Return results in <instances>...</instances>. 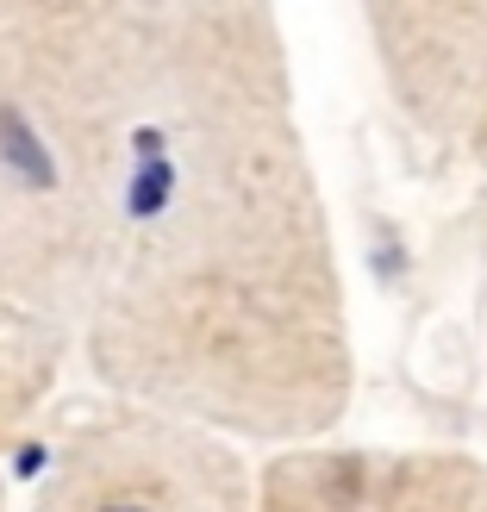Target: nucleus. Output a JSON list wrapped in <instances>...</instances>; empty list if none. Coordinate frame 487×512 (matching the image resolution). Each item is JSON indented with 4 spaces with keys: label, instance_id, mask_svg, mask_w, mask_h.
<instances>
[{
    "label": "nucleus",
    "instance_id": "1",
    "mask_svg": "<svg viewBox=\"0 0 487 512\" xmlns=\"http://www.w3.org/2000/svg\"><path fill=\"white\" fill-rule=\"evenodd\" d=\"M113 138V250L82 319L100 394L250 450L331 438L356 400L344 250L275 0H13Z\"/></svg>",
    "mask_w": 487,
    "mask_h": 512
},
{
    "label": "nucleus",
    "instance_id": "2",
    "mask_svg": "<svg viewBox=\"0 0 487 512\" xmlns=\"http://www.w3.org/2000/svg\"><path fill=\"white\" fill-rule=\"evenodd\" d=\"M113 250V138L88 82L0 0V294L50 325L82 319Z\"/></svg>",
    "mask_w": 487,
    "mask_h": 512
},
{
    "label": "nucleus",
    "instance_id": "3",
    "mask_svg": "<svg viewBox=\"0 0 487 512\" xmlns=\"http://www.w3.org/2000/svg\"><path fill=\"white\" fill-rule=\"evenodd\" d=\"M250 488V444L100 394L50 431L25 512H250Z\"/></svg>",
    "mask_w": 487,
    "mask_h": 512
},
{
    "label": "nucleus",
    "instance_id": "4",
    "mask_svg": "<svg viewBox=\"0 0 487 512\" xmlns=\"http://www.w3.org/2000/svg\"><path fill=\"white\" fill-rule=\"evenodd\" d=\"M356 13L406 138L431 157H456L487 69V0H356Z\"/></svg>",
    "mask_w": 487,
    "mask_h": 512
},
{
    "label": "nucleus",
    "instance_id": "5",
    "mask_svg": "<svg viewBox=\"0 0 487 512\" xmlns=\"http://www.w3.org/2000/svg\"><path fill=\"white\" fill-rule=\"evenodd\" d=\"M375 463L381 450L338 438L275 444L256 456L250 512H363L375 488Z\"/></svg>",
    "mask_w": 487,
    "mask_h": 512
},
{
    "label": "nucleus",
    "instance_id": "6",
    "mask_svg": "<svg viewBox=\"0 0 487 512\" xmlns=\"http://www.w3.org/2000/svg\"><path fill=\"white\" fill-rule=\"evenodd\" d=\"M69 363H82V344H75L69 325H50L25 306L0 325V469L19 450H32Z\"/></svg>",
    "mask_w": 487,
    "mask_h": 512
},
{
    "label": "nucleus",
    "instance_id": "7",
    "mask_svg": "<svg viewBox=\"0 0 487 512\" xmlns=\"http://www.w3.org/2000/svg\"><path fill=\"white\" fill-rule=\"evenodd\" d=\"M363 512H487V463L469 450H381Z\"/></svg>",
    "mask_w": 487,
    "mask_h": 512
},
{
    "label": "nucleus",
    "instance_id": "8",
    "mask_svg": "<svg viewBox=\"0 0 487 512\" xmlns=\"http://www.w3.org/2000/svg\"><path fill=\"white\" fill-rule=\"evenodd\" d=\"M456 163H469V169H487V69H481V82H475L469 119H463V138H456Z\"/></svg>",
    "mask_w": 487,
    "mask_h": 512
},
{
    "label": "nucleus",
    "instance_id": "9",
    "mask_svg": "<svg viewBox=\"0 0 487 512\" xmlns=\"http://www.w3.org/2000/svg\"><path fill=\"white\" fill-rule=\"evenodd\" d=\"M13 313H19V306H13V300H7V294H0V325H7V319H13Z\"/></svg>",
    "mask_w": 487,
    "mask_h": 512
},
{
    "label": "nucleus",
    "instance_id": "10",
    "mask_svg": "<svg viewBox=\"0 0 487 512\" xmlns=\"http://www.w3.org/2000/svg\"><path fill=\"white\" fill-rule=\"evenodd\" d=\"M0 512H13V494H7V475H0Z\"/></svg>",
    "mask_w": 487,
    "mask_h": 512
}]
</instances>
